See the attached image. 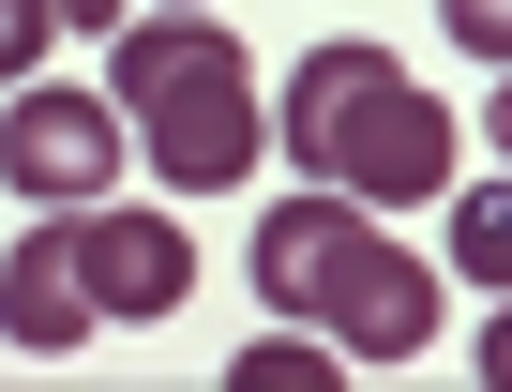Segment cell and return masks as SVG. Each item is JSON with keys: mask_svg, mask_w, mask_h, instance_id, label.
Masks as SVG:
<instances>
[{"mask_svg": "<svg viewBox=\"0 0 512 392\" xmlns=\"http://www.w3.org/2000/svg\"><path fill=\"white\" fill-rule=\"evenodd\" d=\"M256 302L302 317V332H332V347H362V362H422L437 347V272L392 257L377 212L332 196V181H302V196L256 212Z\"/></svg>", "mask_w": 512, "mask_h": 392, "instance_id": "7a4b0ae2", "label": "cell"}, {"mask_svg": "<svg viewBox=\"0 0 512 392\" xmlns=\"http://www.w3.org/2000/svg\"><path fill=\"white\" fill-rule=\"evenodd\" d=\"M76 272H91V317H181L196 302V242L166 212H121V196L76 212Z\"/></svg>", "mask_w": 512, "mask_h": 392, "instance_id": "5b68a950", "label": "cell"}, {"mask_svg": "<svg viewBox=\"0 0 512 392\" xmlns=\"http://www.w3.org/2000/svg\"><path fill=\"white\" fill-rule=\"evenodd\" d=\"M166 16H211V0H166Z\"/></svg>", "mask_w": 512, "mask_h": 392, "instance_id": "5bb4252c", "label": "cell"}, {"mask_svg": "<svg viewBox=\"0 0 512 392\" xmlns=\"http://www.w3.org/2000/svg\"><path fill=\"white\" fill-rule=\"evenodd\" d=\"M452 272H467V287H512V181L452 196Z\"/></svg>", "mask_w": 512, "mask_h": 392, "instance_id": "52a82bcc", "label": "cell"}, {"mask_svg": "<svg viewBox=\"0 0 512 392\" xmlns=\"http://www.w3.org/2000/svg\"><path fill=\"white\" fill-rule=\"evenodd\" d=\"M482 392H512V302L482 317Z\"/></svg>", "mask_w": 512, "mask_h": 392, "instance_id": "8fae6325", "label": "cell"}, {"mask_svg": "<svg viewBox=\"0 0 512 392\" xmlns=\"http://www.w3.org/2000/svg\"><path fill=\"white\" fill-rule=\"evenodd\" d=\"M226 392H332V347H317V332H256V347L226 362Z\"/></svg>", "mask_w": 512, "mask_h": 392, "instance_id": "ba28073f", "label": "cell"}, {"mask_svg": "<svg viewBox=\"0 0 512 392\" xmlns=\"http://www.w3.org/2000/svg\"><path fill=\"white\" fill-rule=\"evenodd\" d=\"M106 91H121V121H136L166 196H241L256 181V61L211 16H166V0L121 16L106 31Z\"/></svg>", "mask_w": 512, "mask_h": 392, "instance_id": "3957f363", "label": "cell"}, {"mask_svg": "<svg viewBox=\"0 0 512 392\" xmlns=\"http://www.w3.org/2000/svg\"><path fill=\"white\" fill-rule=\"evenodd\" d=\"M437 31L482 46V76H512V0H437Z\"/></svg>", "mask_w": 512, "mask_h": 392, "instance_id": "30bf717a", "label": "cell"}, {"mask_svg": "<svg viewBox=\"0 0 512 392\" xmlns=\"http://www.w3.org/2000/svg\"><path fill=\"white\" fill-rule=\"evenodd\" d=\"M482 136H497V166H512V76H497V106H482Z\"/></svg>", "mask_w": 512, "mask_h": 392, "instance_id": "4fadbf2b", "label": "cell"}, {"mask_svg": "<svg viewBox=\"0 0 512 392\" xmlns=\"http://www.w3.org/2000/svg\"><path fill=\"white\" fill-rule=\"evenodd\" d=\"M46 46H61V0H0V91H16Z\"/></svg>", "mask_w": 512, "mask_h": 392, "instance_id": "9c48e42d", "label": "cell"}, {"mask_svg": "<svg viewBox=\"0 0 512 392\" xmlns=\"http://www.w3.org/2000/svg\"><path fill=\"white\" fill-rule=\"evenodd\" d=\"M272 151L362 212H407V196H452V106L377 61V46H302L287 91H272Z\"/></svg>", "mask_w": 512, "mask_h": 392, "instance_id": "6da1fadb", "label": "cell"}, {"mask_svg": "<svg viewBox=\"0 0 512 392\" xmlns=\"http://www.w3.org/2000/svg\"><path fill=\"white\" fill-rule=\"evenodd\" d=\"M121 16H136V0H61V31H91V46H106Z\"/></svg>", "mask_w": 512, "mask_h": 392, "instance_id": "7c38bea8", "label": "cell"}, {"mask_svg": "<svg viewBox=\"0 0 512 392\" xmlns=\"http://www.w3.org/2000/svg\"><path fill=\"white\" fill-rule=\"evenodd\" d=\"M0 181L46 196V212L121 196V91H46V76H16V91H0Z\"/></svg>", "mask_w": 512, "mask_h": 392, "instance_id": "277c9868", "label": "cell"}, {"mask_svg": "<svg viewBox=\"0 0 512 392\" xmlns=\"http://www.w3.org/2000/svg\"><path fill=\"white\" fill-rule=\"evenodd\" d=\"M0 332H16L31 362H61L76 332H106V317H91V272H76V212H61V227H31L16 257H0Z\"/></svg>", "mask_w": 512, "mask_h": 392, "instance_id": "8992f818", "label": "cell"}]
</instances>
